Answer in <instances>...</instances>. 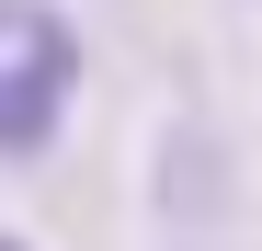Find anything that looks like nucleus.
I'll return each instance as SVG.
<instances>
[{"mask_svg":"<svg viewBox=\"0 0 262 251\" xmlns=\"http://www.w3.org/2000/svg\"><path fill=\"white\" fill-rule=\"evenodd\" d=\"M0 251H34V240H12V228H0Z\"/></svg>","mask_w":262,"mask_h":251,"instance_id":"nucleus-2","label":"nucleus"},{"mask_svg":"<svg viewBox=\"0 0 262 251\" xmlns=\"http://www.w3.org/2000/svg\"><path fill=\"white\" fill-rule=\"evenodd\" d=\"M80 103V34L46 0H0V160H34Z\"/></svg>","mask_w":262,"mask_h":251,"instance_id":"nucleus-1","label":"nucleus"}]
</instances>
